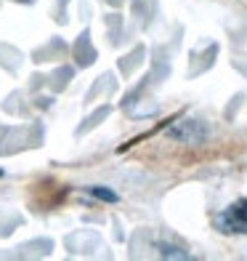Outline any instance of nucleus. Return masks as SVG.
<instances>
[{
  "mask_svg": "<svg viewBox=\"0 0 247 261\" xmlns=\"http://www.w3.org/2000/svg\"><path fill=\"white\" fill-rule=\"evenodd\" d=\"M170 136L183 141V144H199L205 139V128L199 125V120H181L178 125L170 128Z\"/></svg>",
  "mask_w": 247,
  "mask_h": 261,
  "instance_id": "2",
  "label": "nucleus"
},
{
  "mask_svg": "<svg viewBox=\"0 0 247 261\" xmlns=\"http://www.w3.org/2000/svg\"><path fill=\"white\" fill-rule=\"evenodd\" d=\"M88 192L93 197H99V200H107V203H117V195L112 192V189H101V187H88Z\"/></svg>",
  "mask_w": 247,
  "mask_h": 261,
  "instance_id": "3",
  "label": "nucleus"
},
{
  "mask_svg": "<svg viewBox=\"0 0 247 261\" xmlns=\"http://www.w3.org/2000/svg\"><path fill=\"white\" fill-rule=\"evenodd\" d=\"M0 176H3V171H0Z\"/></svg>",
  "mask_w": 247,
  "mask_h": 261,
  "instance_id": "5",
  "label": "nucleus"
},
{
  "mask_svg": "<svg viewBox=\"0 0 247 261\" xmlns=\"http://www.w3.org/2000/svg\"><path fill=\"white\" fill-rule=\"evenodd\" d=\"M218 229L229 232V234H247V200H239V203L229 205L223 213H218Z\"/></svg>",
  "mask_w": 247,
  "mask_h": 261,
  "instance_id": "1",
  "label": "nucleus"
},
{
  "mask_svg": "<svg viewBox=\"0 0 247 261\" xmlns=\"http://www.w3.org/2000/svg\"><path fill=\"white\" fill-rule=\"evenodd\" d=\"M162 256H178V258H189V253H178V248H162Z\"/></svg>",
  "mask_w": 247,
  "mask_h": 261,
  "instance_id": "4",
  "label": "nucleus"
}]
</instances>
